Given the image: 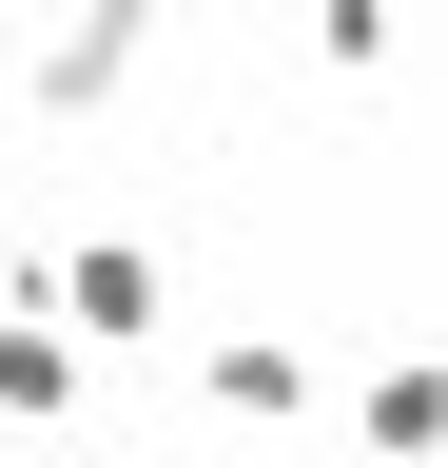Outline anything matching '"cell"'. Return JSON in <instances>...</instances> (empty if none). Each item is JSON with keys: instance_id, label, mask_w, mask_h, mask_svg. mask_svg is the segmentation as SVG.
I'll list each match as a JSON object with an SVG mask.
<instances>
[{"instance_id": "6da1fadb", "label": "cell", "mask_w": 448, "mask_h": 468, "mask_svg": "<svg viewBox=\"0 0 448 468\" xmlns=\"http://www.w3.org/2000/svg\"><path fill=\"white\" fill-rule=\"evenodd\" d=\"M20 292H39V332H59L78 371H118V351H156V332H176V254H156V234H78V254H20Z\"/></svg>"}, {"instance_id": "7a4b0ae2", "label": "cell", "mask_w": 448, "mask_h": 468, "mask_svg": "<svg viewBox=\"0 0 448 468\" xmlns=\"http://www.w3.org/2000/svg\"><path fill=\"white\" fill-rule=\"evenodd\" d=\"M137 58H156V20H137V0H39L20 98H39V117H118V98H137Z\"/></svg>"}, {"instance_id": "3957f363", "label": "cell", "mask_w": 448, "mask_h": 468, "mask_svg": "<svg viewBox=\"0 0 448 468\" xmlns=\"http://www.w3.org/2000/svg\"><path fill=\"white\" fill-rule=\"evenodd\" d=\"M351 449H370V468H429V449H448V351H429V332L351 371Z\"/></svg>"}, {"instance_id": "277c9868", "label": "cell", "mask_w": 448, "mask_h": 468, "mask_svg": "<svg viewBox=\"0 0 448 468\" xmlns=\"http://www.w3.org/2000/svg\"><path fill=\"white\" fill-rule=\"evenodd\" d=\"M195 410H214V430H293V410H312V351L293 332H214L195 351Z\"/></svg>"}, {"instance_id": "5b68a950", "label": "cell", "mask_w": 448, "mask_h": 468, "mask_svg": "<svg viewBox=\"0 0 448 468\" xmlns=\"http://www.w3.org/2000/svg\"><path fill=\"white\" fill-rule=\"evenodd\" d=\"M78 390H98V371H78V351H59V332H39V292H20V273H0V430H59V410H78Z\"/></svg>"}, {"instance_id": "8992f818", "label": "cell", "mask_w": 448, "mask_h": 468, "mask_svg": "<svg viewBox=\"0 0 448 468\" xmlns=\"http://www.w3.org/2000/svg\"><path fill=\"white\" fill-rule=\"evenodd\" d=\"M312 58L331 79H390V58H410V0H312Z\"/></svg>"}, {"instance_id": "52a82bcc", "label": "cell", "mask_w": 448, "mask_h": 468, "mask_svg": "<svg viewBox=\"0 0 448 468\" xmlns=\"http://www.w3.org/2000/svg\"><path fill=\"white\" fill-rule=\"evenodd\" d=\"M137 20H234V0H137Z\"/></svg>"}, {"instance_id": "ba28073f", "label": "cell", "mask_w": 448, "mask_h": 468, "mask_svg": "<svg viewBox=\"0 0 448 468\" xmlns=\"http://www.w3.org/2000/svg\"><path fill=\"white\" fill-rule=\"evenodd\" d=\"M0 273H20V234H0Z\"/></svg>"}, {"instance_id": "9c48e42d", "label": "cell", "mask_w": 448, "mask_h": 468, "mask_svg": "<svg viewBox=\"0 0 448 468\" xmlns=\"http://www.w3.org/2000/svg\"><path fill=\"white\" fill-rule=\"evenodd\" d=\"M429 468H448V449H429Z\"/></svg>"}]
</instances>
